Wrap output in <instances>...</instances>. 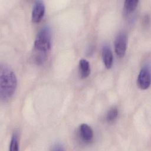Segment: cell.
<instances>
[{"mask_svg":"<svg viewBox=\"0 0 151 151\" xmlns=\"http://www.w3.org/2000/svg\"><path fill=\"white\" fill-rule=\"evenodd\" d=\"M137 84L142 90H146L150 87V70L149 65H145L141 68L137 77Z\"/></svg>","mask_w":151,"mask_h":151,"instance_id":"3","label":"cell"},{"mask_svg":"<svg viewBox=\"0 0 151 151\" xmlns=\"http://www.w3.org/2000/svg\"><path fill=\"white\" fill-rule=\"evenodd\" d=\"M79 133L81 139L86 142H90L93 138V131L88 124L83 123L79 127Z\"/></svg>","mask_w":151,"mask_h":151,"instance_id":"7","label":"cell"},{"mask_svg":"<svg viewBox=\"0 0 151 151\" xmlns=\"http://www.w3.org/2000/svg\"><path fill=\"white\" fill-rule=\"evenodd\" d=\"M19 149L18 133L17 131L14 132L9 145V150L11 151H17Z\"/></svg>","mask_w":151,"mask_h":151,"instance_id":"9","label":"cell"},{"mask_svg":"<svg viewBox=\"0 0 151 151\" xmlns=\"http://www.w3.org/2000/svg\"><path fill=\"white\" fill-rule=\"evenodd\" d=\"M51 48V32L48 26L43 27L38 32L34 41L35 60L42 64Z\"/></svg>","mask_w":151,"mask_h":151,"instance_id":"1","label":"cell"},{"mask_svg":"<svg viewBox=\"0 0 151 151\" xmlns=\"http://www.w3.org/2000/svg\"><path fill=\"white\" fill-rule=\"evenodd\" d=\"M127 36L123 32L119 33L114 41V50L116 55L120 57H123L127 48Z\"/></svg>","mask_w":151,"mask_h":151,"instance_id":"4","label":"cell"},{"mask_svg":"<svg viewBox=\"0 0 151 151\" xmlns=\"http://www.w3.org/2000/svg\"><path fill=\"white\" fill-rule=\"evenodd\" d=\"M118 116V110L116 107H113L111 108L107 113L106 120L107 122H113L117 118Z\"/></svg>","mask_w":151,"mask_h":151,"instance_id":"11","label":"cell"},{"mask_svg":"<svg viewBox=\"0 0 151 151\" xmlns=\"http://www.w3.org/2000/svg\"><path fill=\"white\" fill-rule=\"evenodd\" d=\"M45 5L43 1H37L35 2L31 14L33 22L38 23L41 21L45 14Z\"/></svg>","mask_w":151,"mask_h":151,"instance_id":"5","label":"cell"},{"mask_svg":"<svg viewBox=\"0 0 151 151\" xmlns=\"http://www.w3.org/2000/svg\"><path fill=\"white\" fill-rule=\"evenodd\" d=\"M80 74L83 78H87L90 74V65L88 61L86 59H81L78 64Z\"/></svg>","mask_w":151,"mask_h":151,"instance_id":"8","label":"cell"},{"mask_svg":"<svg viewBox=\"0 0 151 151\" xmlns=\"http://www.w3.org/2000/svg\"><path fill=\"white\" fill-rule=\"evenodd\" d=\"M138 3L139 1L137 0H126L124 3V9L127 12H132L134 11L137 6Z\"/></svg>","mask_w":151,"mask_h":151,"instance_id":"10","label":"cell"},{"mask_svg":"<svg viewBox=\"0 0 151 151\" xmlns=\"http://www.w3.org/2000/svg\"><path fill=\"white\" fill-rule=\"evenodd\" d=\"M101 55L106 68L107 69L110 68L113 64V54L110 48L108 45H105L103 47Z\"/></svg>","mask_w":151,"mask_h":151,"instance_id":"6","label":"cell"},{"mask_svg":"<svg viewBox=\"0 0 151 151\" xmlns=\"http://www.w3.org/2000/svg\"><path fill=\"white\" fill-rule=\"evenodd\" d=\"M17 85V80L13 70L1 64L0 67V98L5 101L14 94Z\"/></svg>","mask_w":151,"mask_h":151,"instance_id":"2","label":"cell"}]
</instances>
